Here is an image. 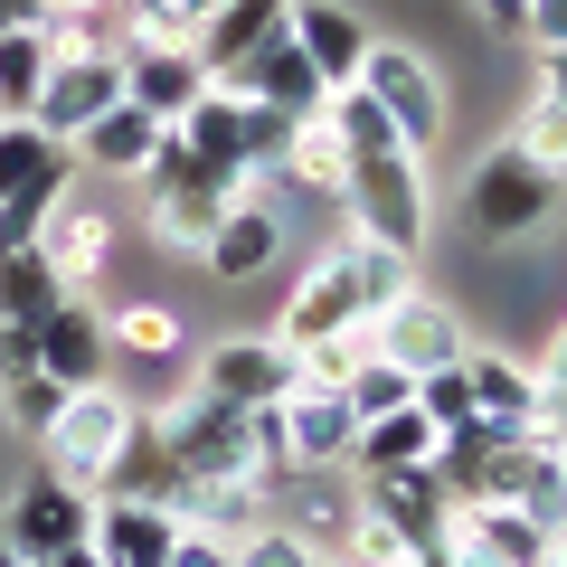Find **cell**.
<instances>
[{"instance_id":"cell-19","label":"cell","mask_w":567,"mask_h":567,"mask_svg":"<svg viewBox=\"0 0 567 567\" xmlns=\"http://www.w3.org/2000/svg\"><path fill=\"white\" fill-rule=\"evenodd\" d=\"M39 369H48L58 388H95V379H114V341H104L95 293H66V303L39 322Z\"/></svg>"},{"instance_id":"cell-27","label":"cell","mask_w":567,"mask_h":567,"mask_svg":"<svg viewBox=\"0 0 567 567\" xmlns=\"http://www.w3.org/2000/svg\"><path fill=\"white\" fill-rule=\"evenodd\" d=\"M406 464H435V425H425V406H388V416H369L360 435H350V473H406Z\"/></svg>"},{"instance_id":"cell-48","label":"cell","mask_w":567,"mask_h":567,"mask_svg":"<svg viewBox=\"0 0 567 567\" xmlns=\"http://www.w3.org/2000/svg\"><path fill=\"white\" fill-rule=\"evenodd\" d=\"M20 567H95V548H58V558H20Z\"/></svg>"},{"instance_id":"cell-32","label":"cell","mask_w":567,"mask_h":567,"mask_svg":"<svg viewBox=\"0 0 567 567\" xmlns=\"http://www.w3.org/2000/svg\"><path fill=\"white\" fill-rule=\"evenodd\" d=\"M341 398H350V416H388V406H406L416 398V379H406V369H388L379 350H360V360H350V379H341Z\"/></svg>"},{"instance_id":"cell-26","label":"cell","mask_w":567,"mask_h":567,"mask_svg":"<svg viewBox=\"0 0 567 567\" xmlns=\"http://www.w3.org/2000/svg\"><path fill=\"white\" fill-rule=\"evenodd\" d=\"M341 181H350V152H341L331 104H322V114L293 123V142H284V162H275V189H303V199H331V208H341Z\"/></svg>"},{"instance_id":"cell-42","label":"cell","mask_w":567,"mask_h":567,"mask_svg":"<svg viewBox=\"0 0 567 567\" xmlns=\"http://www.w3.org/2000/svg\"><path fill=\"white\" fill-rule=\"evenodd\" d=\"M39 369V322H0V379H29Z\"/></svg>"},{"instance_id":"cell-11","label":"cell","mask_w":567,"mask_h":567,"mask_svg":"<svg viewBox=\"0 0 567 567\" xmlns=\"http://www.w3.org/2000/svg\"><path fill=\"white\" fill-rule=\"evenodd\" d=\"M29 246H39V265L66 284V293H85V284H104V275H114L123 218H114V208H95L85 189H66V199L39 218V237H29Z\"/></svg>"},{"instance_id":"cell-44","label":"cell","mask_w":567,"mask_h":567,"mask_svg":"<svg viewBox=\"0 0 567 567\" xmlns=\"http://www.w3.org/2000/svg\"><path fill=\"white\" fill-rule=\"evenodd\" d=\"M539 95L567 104V48H539Z\"/></svg>"},{"instance_id":"cell-6","label":"cell","mask_w":567,"mask_h":567,"mask_svg":"<svg viewBox=\"0 0 567 567\" xmlns=\"http://www.w3.org/2000/svg\"><path fill=\"white\" fill-rule=\"evenodd\" d=\"M227 208H237V199H227V189L189 162L181 142H162V152H152V171H142V237L162 246V256H199L208 227H218Z\"/></svg>"},{"instance_id":"cell-7","label":"cell","mask_w":567,"mask_h":567,"mask_svg":"<svg viewBox=\"0 0 567 567\" xmlns=\"http://www.w3.org/2000/svg\"><path fill=\"white\" fill-rule=\"evenodd\" d=\"M133 416H142V406L123 398L114 379H95V388H66L58 425L39 435V445H48V473H58V483H76V492H95V483H104V464L123 454V435H133Z\"/></svg>"},{"instance_id":"cell-35","label":"cell","mask_w":567,"mask_h":567,"mask_svg":"<svg viewBox=\"0 0 567 567\" xmlns=\"http://www.w3.org/2000/svg\"><path fill=\"white\" fill-rule=\"evenodd\" d=\"M58 152H66V142H48L39 123H0V199H10V189H29Z\"/></svg>"},{"instance_id":"cell-17","label":"cell","mask_w":567,"mask_h":567,"mask_svg":"<svg viewBox=\"0 0 567 567\" xmlns=\"http://www.w3.org/2000/svg\"><path fill=\"white\" fill-rule=\"evenodd\" d=\"M218 85H227V95H246V104H275V114H293V123L331 104V95H322V76H312V58H303L293 39H284V29L256 48V58H237Z\"/></svg>"},{"instance_id":"cell-51","label":"cell","mask_w":567,"mask_h":567,"mask_svg":"<svg viewBox=\"0 0 567 567\" xmlns=\"http://www.w3.org/2000/svg\"><path fill=\"white\" fill-rule=\"evenodd\" d=\"M303 567H341V558H303Z\"/></svg>"},{"instance_id":"cell-21","label":"cell","mask_w":567,"mask_h":567,"mask_svg":"<svg viewBox=\"0 0 567 567\" xmlns=\"http://www.w3.org/2000/svg\"><path fill=\"white\" fill-rule=\"evenodd\" d=\"M162 142H171V123H152L142 104H104V114L85 123L76 142H66V152H76V171H104V181H142Z\"/></svg>"},{"instance_id":"cell-4","label":"cell","mask_w":567,"mask_h":567,"mask_svg":"<svg viewBox=\"0 0 567 567\" xmlns=\"http://www.w3.org/2000/svg\"><path fill=\"white\" fill-rule=\"evenodd\" d=\"M558 199H567V181H548L539 162H520L511 142H492L483 162L464 171V227L492 237V246H529L548 218H558Z\"/></svg>"},{"instance_id":"cell-29","label":"cell","mask_w":567,"mask_h":567,"mask_svg":"<svg viewBox=\"0 0 567 567\" xmlns=\"http://www.w3.org/2000/svg\"><path fill=\"white\" fill-rule=\"evenodd\" d=\"M104 341H114V360H181L189 331L171 303H114L104 312Z\"/></svg>"},{"instance_id":"cell-31","label":"cell","mask_w":567,"mask_h":567,"mask_svg":"<svg viewBox=\"0 0 567 567\" xmlns=\"http://www.w3.org/2000/svg\"><path fill=\"white\" fill-rule=\"evenodd\" d=\"M502 142L520 152V162H539L548 181H567V104H558V95H539V85H529V104L511 114Z\"/></svg>"},{"instance_id":"cell-10","label":"cell","mask_w":567,"mask_h":567,"mask_svg":"<svg viewBox=\"0 0 567 567\" xmlns=\"http://www.w3.org/2000/svg\"><path fill=\"white\" fill-rule=\"evenodd\" d=\"M293 379H303V360H293L275 331L208 341V350H199V369H189V388H199V398H218V406H275Z\"/></svg>"},{"instance_id":"cell-34","label":"cell","mask_w":567,"mask_h":567,"mask_svg":"<svg viewBox=\"0 0 567 567\" xmlns=\"http://www.w3.org/2000/svg\"><path fill=\"white\" fill-rule=\"evenodd\" d=\"M66 406V388L48 379V369H29V379H0V416H10V435H48Z\"/></svg>"},{"instance_id":"cell-3","label":"cell","mask_w":567,"mask_h":567,"mask_svg":"<svg viewBox=\"0 0 567 567\" xmlns=\"http://www.w3.org/2000/svg\"><path fill=\"white\" fill-rule=\"evenodd\" d=\"M341 218H350V237H369V246H388V256L416 265L425 227H435L425 152H369V162H350V181H341Z\"/></svg>"},{"instance_id":"cell-40","label":"cell","mask_w":567,"mask_h":567,"mask_svg":"<svg viewBox=\"0 0 567 567\" xmlns=\"http://www.w3.org/2000/svg\"><path fill=\"white\" fill-rule=\"evenodd\" d=\"M529 369H539V406H548V416L567 425V331H558V341H548V350H539Z\"/></svg>"},{"instance_id":"cell-45","label":"cell","mask_w":567,"mask_h":567,"mask_svg":"<svg viewBox=\"0 0 567 567\" xmlns=\"http://www.w3.org/2000/svg\"><path fill=\"white\" fill-rule=\"evenodd\" d=\"M152 10H171V20H181L189 39H199V20H208V10H218V0H152Z\"/></svg>"},{"instance_id":"cell-5","label":"cell","mask_w":567,"mask_h":567,"mask_svg":"<svg viewBox=\"0 0 567 567\" xmlns=\"http://www.w3.org/2000/svg\"><path fill=\"white\" fill-rule=\"evenodd\" d=\"M360 95L388 114V133H398L406 152H435V142H445V76H435V58H425L416 39H369Z\"/></svg>"},{"instance_id":"cell-15","label":"cell","mask_w":567,"mask_h":567,"mask_svg":"<svg viewBox=\"0 0 567 567\" xmlns=\"http://www.w3.org/2000/svg\"><path fill=\"white\" fill-rule=\"evenodd\" d=\"M275 520L312 548V558H341L350 520H360V483L350 473H284L275 483Z\"/></svg>"},{"instance_id":"cell-18","label":"cell","mask_w":567,"mask_h":567,"mask_svg":"<svg viewBox=\"0 0 567 567\" xmlns=\"http://www.w3.org/2000/svg\"><path fill=\"white\" fill-rule=\"evenodd\" d=\"M275 256H284V208H265V199H237L218 227H208V246H199V265H208V284H256V275H275Z\"/></svg>"},{"instance_id":"cell-36","label":"cell","mask_w":567,"mask_h":567,"mask_svg":"<svg viewBox=\"0 0 567 567\" xmlns=\"http://www.w3.org/2000/svg\"><path fill=\"white\" fill-rule=\"evenodd\" d=\"M406 558H416V548H406L398 529L360 502V520H350V539H341V567H406Z\"/></svg>"},{"instance_id":"cell-20","label":"cell","mask_w":567,"mask_h":567,"mask_svg":"<svg viewBox=\"0 0 567 567\" xmlns=\"http://www.w3.org/2000/svg\"><path fill=\"white\" fill-rule=\"evenodd\" d=\"M114 58H123V104H142L152 123H181L189 104L218 85L189 48H114Z\"/></svg>"},{"instance_id":"cell-30","label":"cell","mask_w":567,"mask_h":567,"mask_svg":"<svg viewBox=\"0 0 567 567\" xmlns=\"http://www.w3.org/2000/svg\"><path fill=\"white\" fill-rule=\"evenodd\" d=\"M66 303V284L39 265V246H10L0 256V322H48Z\"/></svg>"},{"instance_id":"cell-9","label":"cell","mask_w":567,"mask_h":567,"mask_svg":"<svg viewBox=\"0 0 567 567\" xmlns=\"http://www.w3.org/2000/svg\"><path fill=\"white\" fill-rule=\"evenodd\" d=\"M85 529H95V492L58 483V473H29V483H10V502H0V539L20 548V558H58V548H85Z\"/></svg>"},{"instance_id":"cell-37","label":"cell","mask_w":567,"mask_h":567,"mask_svg":"<svg viewBox=\"0 0 567 567\" xmlns=\"http://www.w3.org/2000/svg\"><path fill=\"white\" fill-rule=\"evenodd\" d=\"M416 406H425V425H435V435H454V425L473 416V398H464V369H425V379H416Z\"/></svg>"},{"instance_id":"cell-49","label":"cell","mask_w":567,"mask_h":567,"mask_svg":"<svg viewBox=\"0 0 567 567\" xmlns=\"http://www.w3.org/2000/svg\"><path fill=\"white\" fill-rule=\"evenodd\" d=\"M548 473H558V492H567V445H558V454H548Z\"/></svg>"},{"instance_id":"cell-28","label":"cell","mask_w":567,"mask_h":567,"mask_svg":"<svg viewBox=\"0 0 567 567\" xmlns=\"http://www.w3.org/2000/svg\"><path fill=\"white\" fill-rule=\"evenodd\" d=\"M58 58L66 48L48 29H0V123H29V104H39V85H48Z\"/></svg>"},{"instance_id":"cell-25","label":"cell","mask_w":567,"mask_h":567,"mask_svg":"<svg viewBox=\"0 0 567 567\" xmlns=\"http://www.w3.org/2000/svg\"><path fill=\"white\" fill-rule=\"evenodd\" d=\"M284 10H293V0H218V10L199 20V39H189V58H199L208 76H227L237 58H256V48L284 29Z\"/></svg>"},{"instance_id":"cell-1","label":"cell","mask_w":567,"mask_h":567,"mask_svg":"<svg viewBox=\"0 0 567 567\" xmlns=\"http://www.w3.org/2000/svg\"><path fill=\"white\" fill-rule=\"evenodd\" d=\"M406 284H416V265H406V256H388V246H369V237H341V246H322V256L303 265V284H293V293H284L275 341H284V350L360 341L369 312H379L388 293H406Z\"/></svg>"},{"instance_id":"cell-50","label":"cell","mask_w":567,"mask_h":567,"mask_svg":"<svg viewBox=\"0 0 567 567\" xmlns=\"http://www.w3.org/2000/svg\"><path fill=\"white\" fill-rule=\"evenodd\" d=\"M0 567H20V548H10V539H0Z\"/></svg>"},{"instance_id":"cell-46","label":"cell","mask_w":567,"mask_h":567,"mask_svg":"<svg viewBox=\"0 0 567 567\" xmlns=\"http://www.w3.org/2000/svg\"><path fill=\"white\" fill-rule=\"evenodd\" d=\"M0 29H39V0H0Z\"/></svg>"},{"instance_id":"cell-8","label":"cell","mask_w":567,"mask_h":567,"mask_svg":"<svg viewBox=\"0 0 567 567\" xmlns=\"http://www.w3.org/2000/svg\"><path fill=\"white\" fill-rule=\"evenodd\" d=\"M369 350H379L388 369H406V379H425V369H454L473 350V331H464V312L445 303V293H425V284H406V293H388L379 312H369V331H360Z\"/></svg>"},{"instance_id":"cell-14","label":"cell","mask_w":567,"mask_h":567,"mask_svg":"<svg viewBox=\"0 0 567 567\" xmlns=\"http://www.w3.org/2000/svg\"><path fill=\"white\" fill-rule=\"evenodd\" d=\"M284 39L312 58L322 95H350V85H360V58H369V39H379V29H369L350 0H293V10H284Z\"/></svg>"},{"instance_id":"cell-39","label":"cell","mask_w":567,"mask_h":567,"mask_svg":"<svg viewBox=\"0 0 567 567\" xmlns=\"http://www.w3.org/2000/svg\"><path fill=\"white\" fill-rule=\"evenodd\" d=\"M162 567H237V539H208V529H181Z\"/></svg>"},{"instance_id":"cell-13","label":"cell","mask_w":567,"mask_h":567,"mask_svg":"<svg viewBox=\"0 0 567 567\" xmlns=\"http://www.w3.org/2000/svg\"><path fill=\"white\" fill-rule=\"evenodd\" d=\"M275 425H284V464H293V473H350V435H360V416H350L341 388L293 379L275 398Z\"/></svg>"},{"instance_id":"cell-33","label":"cell","mask_w":567,"mask_h":567,"mask_svg":"<svg viewBox=\"0 0 567 567\" xmlns=\"http://www.w3.org/2000/svg\"><path fill=\"white\" fill-rule=\"evenodd\" d=\"M114 10L123 0H39V29L58 48H114Z\"/></svg>"},{"instance_id":"cell-23","label":"cell","mask_w":567,"mask_h":567,"mask_svg":"<svg viewBox=\"0 0 567 567\" xmlns=\"http://www.w3.org/2000/svg\"><path fill=\"white\" fill-rule=\"evenodd\" d=\"M454 369H464V398H473L483 425H529L539 416V369L520 350H464Z\"/></svg>"},{"instance_id":"cell-38","label":"cell","mask_w":567,"mask_h":567,"mask_svg":"<svg viewBox=\"0 0 567 567\" xmlns=\"http://www.w3.org/2000/svg\"><path fill=\"white\" fill-rule=\"evenodd\" d=\"M303 558H312V548L293 539V529H284V520H265L256 539H237V567H303Z\"/></svg>"},{"instance_id":"cell-22","label":"cell","mask_w":567,"mask_h":567,"mask_svg":"<svg viewBox=\"0 0 567 567\" xmlns=\"http://www.w3.org/2000/svg\"><path fill=\"white\" fill-rule=\"evenodd\" d=\"M181 483H189V473L171 464L162 425H152V406H142V416H133V435H123V454L104 464L95 502H152V511H171V502H181Z\"/></svg>"},{"instance_id":"cell-43","label":"cell","mask_w":567,"mask_h":567,"mask_svg":"<svg viewBox=\"0 0 567 567\" xmlns=\"http://www.w3.org/2000/svg\"><path fill=\"white\" fill-rule=\"evenodd\" d=\"M464 10H473L483 29H511V39H520V10H529V0H464Z\"/></svg>"},{"instance_id":"cell-24","label":"cell","mask_w":567,"mask_h":567,"mask_svg":"<svg viewBox=\"0 0 567 567\" xmlns=\"http://www.w3.org/2000/svg\"><path fill=\"white\" fill-rule=\"evenodd\" d=\"M171 539H181V520L152 502H95V529H85L95 567H162Z\"/></svg>"},{"instance_id":"cell-2","label":"cell","mask_w":567,"mask_h":567,"mask_svg":"<svg viewBox=\"0 0 567 567\" xmlns=\"http://www.w3.org/2000/svg\"><path fill=\"white\" fill-rule=\"evenodd\" d=\"M152 425H162L171 464H181L189 483H265L275 492L284 473H293L284 464L275 406H218V398H199V388H181V398L152 406Z\"/></svg>"},{"instance_id":"cell-47","label":"cell","mask_w":567,"mask_h":567,"mask_svg":"<svg viewBox=\"0 0 567 567\" xmlns=\"http://www.w3.org/2000/svg\"><path fill=\"white\" fill-rule=\"evenodd\" d=\"M406 567H483V558H454V548H416Z\"/></svg>"},{"instance_id":"cell-41","label":"cell","mask_w":567,"mask_h":567,"mask_svg":"<svg viewBox=\"0 0 567 567\" xmlns=\"http://www.w3.org/2000/svg\"><path fill=\"white\" fill-rule=\"evenodd\" d=\"M520 39H529V58H539V48H567V0H529Z\"/></svg>"},{"instance_id":"cell-12","label":"cell","mask_w":567,"mask_h":567,"mask_svg":"<svg viewBox=\"0 0 567 567\" xmlns=\"http://www.w3.org/2000/svg\"><path fill=\"white\" fill-rule=\"evenodd\" d=\"M104 104H123V58H114V48H66V58L48 66L39 104H29V123H39L48 142H76Z\"/></svg>"},{"instance_id":"cell-16","label":"cell","mask_w":567,"mask_h":567,"mask_svg":"<svg viewBox=\"0 0 567 567\" xmlns=\"http://www.w3.org/2000/svg\"><path fill=\"white\" fill-rule=\"evenodd\" d=\"M360 502L398 529L406 548H445V520H454V492L435 464H406V473H360Z\"/></svg>"}]
</instances>
